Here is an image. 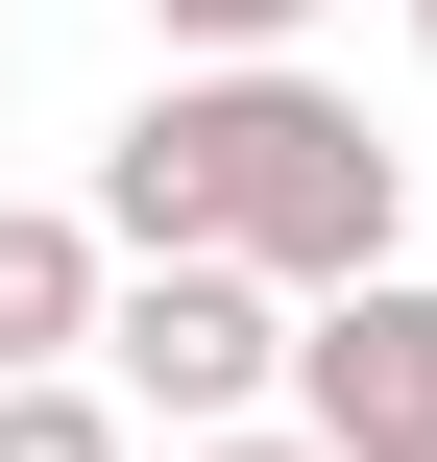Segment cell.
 I'll return each mask as SVG.
<instances>
[{
  "mask_svg": "<svg viewBox=\"0 0 437 462\" xmlns=\"http://www.w3.org/2000/svg\"><path fill=\"white\" fill-rule=\"evenodd\" d=\"M97 244L170 268V244H243L268 292H365L414 244V146H365V97H316L292 49L243 73H170L122 146H97Z\"/></svg>",
  "mask_w": 437,
  "mask_h": 462,
  "instance_id": "cell-1",
  "label": "cell"
},
{
  "mask_svg": "<svg viewBox=\"0 0 437 462\" xmlns=\"http://www.w3.org/2000/svg\"><path fill=\"white\" fill-rule=\"evenodd\" d=\"M97 365H122V414H170V439H219V414H268V390H292V292H268L243 244H170V268H122V317H97Z\"/></svg>",
  "mask_w": 437,
  "mask_h": 462,
  "instance_id": "cell-2",
  "label": "cell"
},
{
  "mask_svg": "<svg viewBox=\"0 0 437 462\" xmlns=\"http://www.w3.org/2000/svg\"><path fill=\"white\" fill-rule=\"evenodd\" d=\"M292 414L341 462H437V292L365 268V292H292Z\"/></svg>",
  "mask_w": 437,
  "mask_h": 462,
  "instance_id": "cell-3",
  "label": "cell"
},
{
  "mask_svg": "<svg viewBox=\"0 0 437 462\" xmlns=\"http://www.w3.org/2000/svg\"><path fill=\"white\" fill-rule=\"evenodd\" d=\"M97 317H122V268H97V219H49V195H0V390H24V365H73Z\"/></svg>",
  "mask_w": 437,
  "mask_h": 462,
  "instance_id": "cell-4",
  "label": "cell"
},
{
  "mask_svg": "<svg viewBox=\"0 0 437 462\" xmlns=\"http://www.w3.org/2000/svg\"><path fill=\"white\" fill-rule=\"evenodd\" d=\"M0 462H122V390H73V365H24V390H0Z\"/></svg>",
  "mask_w": 437,
  "mask_h": 462,
  "instance_id": "cell-5",
  "label": "cell"
},
{
  "mask_svg": "<svg viewBox=\"0 0 437 462\" xmlns=\"http://www.w3.org/2000/svg\"><path fill=\"white\" fill-rule=\"evenodd\" d=\"M146 24H170V73H243V49H292L316 0H146Z\"/></svg>",
  "mask_w": 437,
  "mask_h": 462,
  "instance_id": "cell-6",
  "label": "cell"
},
{
  "mask_svg": "<svg viewBox=\"0 0 437 462\" xmlns=\"http://www.w3.org/2000/svg\"><path fill=\"white\" fill-rule=\"evenodd\" d=\"M170 462H341L316 414H219V439H170Z\"/></svg>",
  "mask_w": 437,
  "mask_h": 462,
  "instance_id": "cell-7",
  "label": "cell"
},
{
  "mask_svg": "<svg viewBox=\"0 0 437 462\" xmlns=\"http://www.w3.org/2000/svg\"><path fill=\"white\" fill-rule=\"evenodd\" d=\"M414 49H437V0H414Z\"/></svg>",
  "mask_w": 437,
  "mask_h": 462,
  "instance_id": "cell-8",
  "label": "cell"
}]
</instances>
